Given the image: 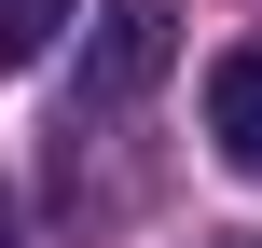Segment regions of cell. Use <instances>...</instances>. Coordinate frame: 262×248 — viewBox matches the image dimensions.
Here are the masks:
<instances>
[{
    "mask_svg": "<svg viewBox=\"0 0 262 248\" xmlns=\"http://www.w3.org/2000/svg\"><path fill=\"white\" fill-rule=\"evenodd\" d=\"M180 55V14L166 0H97V41H83V110H124L138 83H166Z\"/></svg>",
    "mask_w": 262,
    "mask_h": 248,
    "instance_id": "6da1fadb",
    "label": "cell"
},
{
    "mask_svg": "<svg viewBox=\"0 0 262 248\" xmlns=\"http://www.w3.org/2000/svg\"><path fill=\"white\" fill-rule=\"evenodd\" d=\"M207 138H221L235 179H262V41H235V55L207 69Z\"/></svg>",
    "mask_w": 262,
    "mask_h": 248,
    "instance_id": "7a4b0ae2",
    "label": "cell"
},
{
    "mask_svg": "<svg viewBox=\"0 0 262 248\" xmlns=\"http://www.w3.org/2000/svg\"><path fill=\"white\" fill-rule=\"evenodd\" d=\"M0 248H14V193H0Z\"/></svg>",
    "mask_w": 262,
    "mask_h": 248,
    "instance_id": "277c9868",
    "label": "cell"
},
{
    "mask_svg": "<svg viewBox=\"0 0 262 248\" xmlns=\"http://www.w3.org/2000/svg\"><path fill=\"white\" fill-rule=\"evenodd\" d=\"M221 248H262V235H221Z\"/></svg>",
    "mask_w": 262,
    "mask_h": 248,
    "instance_id": "5b68a950",
    "label": "cell"
},
{
    "mask_svg": "<svg viewBox=\"0 0 262 248\" xmlns=\"http://www.w3.org/2000/svg\"><path fill=\"white\" fill-rule=\"evenodd\" d=\"M69 14H83V0H0V83H14V69H28V55H41Z\"/></svg>",
    "mask_w": 262,
    "mask_h": 248,
    "instance_id": "3957f363",
    "label": "cell"
}]
</instances>
